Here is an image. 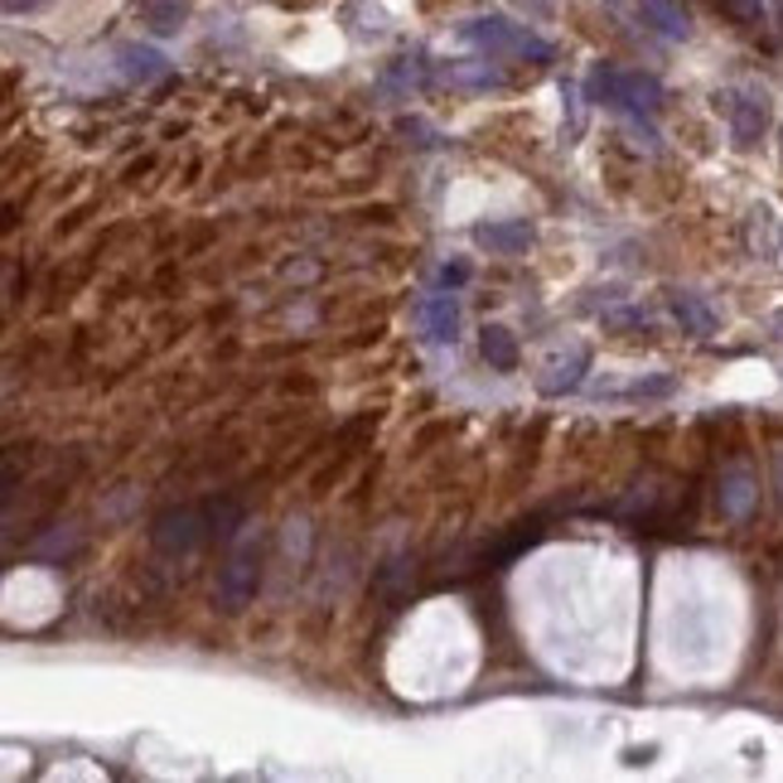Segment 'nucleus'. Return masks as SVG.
Returning a JSON list of instances; mask_svg holds the SVG:
<instances>
[{
  "instance_id": "obj_1",
  "label": "nucleus",
  "mask_w": 783,
  "mask_h": 783,
  "mask_svg": "<svg viewBox=\"0 0 783 783\" xmlns=\"http://www.w3.org/2000/svg\"><path fill=\"white\" fill-rule=\"evenodd\" d=\"M262 556H266V542H262V532L242 537V542L232 546L228 566L218 570V610H228V614H242V610L252 605L256 586H262Z\"/></svg>"
},
{
  "instance_id": "obj_2",
  "label": "nucleus",
  "mask_w": 783,
  "mask_h": 783,
  "mask_svg": "<svg viewBox=\"0 0 783 783\" xmlns=\"http://www.w3.org/2000/svg\"><path fill=\"white\" fill-rule=\"evenodd\" d=\"M590 97H600V103H614V107H629V111H648L653 117L658 107H663V87L653 83V77L643 73H619V69H595L590 77Z\"/></svg>"
},
{
  "instance_id": "obj_3",
  "label": "nucleus",
  "mask_w": 783,
  "mask_h": 783,
  "mask_svg": "<svg viewBox=\"0 0 783 783\" xmlns=\"http://www.w3.org/2000/svg\"><path fill=\"white\" fill-rule=\"evenodd\" d=\"M208 537V518H204V508H165V513H155V522H150V542L160 546L165 556H184V552H194L198 542Z\"/></svg>"
},
{
  "instance_id": "obj_4",
  "label": "nucleus",
  "mask_w": 783,
  "mask_h": 783,
  "mask_svg": "<svg viewBox=\"0 0 783 783\" xmlns=\"http://www.w3.org/2000/svg\"><path fill=\"white\" fill-rule=\"evenodd\" d=\"M465 35L474 44H489V49H513V53H528V59H552V44L537 39L532 29L513 25V20H503V15L474 20V25H465Z\"/></svg>"
},
{
  "instance_id": "obj_5",
  "label": "nucleus",
  "mask_w": 783,
  "mask_h": 783,
  "mask_svg": "<svg viewBox=\"0 0 783 783\" xmlns=\"http://www.w3.org/2000/svg\"><path fill=\"white\" fill-rule=\"evenodd\" d=\"M474 242L498 256H518L532 248V222L528 218H508V222H479L474 228Z\"/></svg>"
},
{
  "instance_id": "obj_6",
  "label": "nucleus",
  "mask_w": 783,
  "mask_h": 783,
  "mask_svg": "<svg viewBox=\"0 0 783 783\" xmlns=\"http://www.w3.org/2000/svg\"><path fill=\"white\" fill-rule=\"evenodd\" d=\"M721 103H725V117H731V127H735V136H740V141H759V136H764L769 111H764V103H759V97H749V93H725Z\"/></svg>"
},
{
  "instance_id": "obj_7",
  "label": "nucleus",
  "mask_w": 783,
  "mask_h": 783,
  "mask_svg": "<svg viewBox=\"0 0 783 783\" xmlns=\"http://www.w3.org/2000/svg\"><path fill=\"white\" fill-rule=\"evenodd\" d=\"M407 580H411V566H407V556L397 552V556H387V562L377 566V576H373V590L387 600L392 610H397L401 600H407Z\"/></svg>"
},
{
  "instance_id": "obj_8",
  "label": "nucleus",
  "mask_w": 783,
  "mask_h": 783,
  "mask_svg": "<svg viewBox=\"0 0 783 783\" xmlns=\"http://www.w3.org/2000/svg\"><path fill=\"white\" fill-rule=\"evenodd\" d=\"M643 20L658 29V35H667V39H687L691 35V25H687V15L673 5V0H643Z\"/></svg>"
},
{
  "instance_id": "obj_9",
  "label": "nucleus",
  "mask_w": 783,
  "mask_h": 783,
  "mask_svg": "<svg viewBox=\"0 0 783 783\" xmlns=\"http://www.w3.org/2000/svg\"><path fill=\"white\" fill-rule=\"evenodd\" d=\"M121 73H127L131 83H150V77L165 73V53L145 49V44H127V49H121Z\"/></svg>"
},
{
  "instance_id": "obj_10",
  "label": "nucleus",
  "mask_w": 783,
  "mask_h": 783,
  "mask_svg": "<svg viewBox=\"0 0 783 783\" xmlns=\"http://www.w3.org/2000/svg\"><path fill=\"white\" fill-rule=\"evenodd\" d=\"M479 349H484V358L494 368H518V339H513V329H503V324H489L484 329V339H479Z\"/></svg>"
},
{
  "instance_id": "obj_11",
  "label": "nucleus",
  "mask_w": 783,
  "mask_h": 783,
  "mask_svg": "<svg viewBox=\"0 0 783 783\" xmlns=\"http://www.w3.org/2000/svg\"><path fill=\"white\" fill-rule=\"evenodd\" d=\"M204 518H208V537L228 542V537L242 528V503L238 498H208L204 503Z\"/></svg>"
},
{
  "instance_id": "obj_12",
  "label": "nucleus",
  "mask_w": 783,
  "mask_h": 783,
  "mask_svg": "<svg viewBox=\"0 0 783 783\" xmlns=\"http://www.w3.org/2000/svg\"><path fill=\"white\" fill-rule=\"evenodd\" d=\"M590 368V353L586 349H576L566 358V363H556L552 368V377H542V392L546 397H562V392H576L580 387V373H586Z\"/></svg>"
},
{
  "instance_id": "obj_13",
  "label": "nucleus",
  "mask_w": 783,
  "mask_h": 783,
  "mask_svg": "<svg viewBox=\"0 0 783 783\" xmlns=\"http://www.w3.org/2000/svg\"><path fill=\"white\" fill-rule=\"evenodd\" d=\"M455 324H460V305H455V296H435L426 305V329L431 339H455Z\"/></svg>"
},
{
  "instance_id": "obj_14",
  "label": "nucleus",
  "mask_w": 783,
  "mask_h": 783,
  "mask_svg": "<svg viewBox=\"0 0 783 783\" xmlns=\"http://www.w3.org/2000/svg\"><path fill=\"white\" fill-rule=\"evenodd\" d=\"M673 315L687 324L691 334H715V315H711L707 305H701L697 296H682V290H677V296H673Z\"/></svg>"
},
{
  "instance_id": "obj_15",
  "label": "nucleus",
  "mask_w": 783,
  "mask_h": 783,
  "mask_svg": "<svg viewBox=\"0 0 783 783\" xmlns=\"http://www.w3.org/2000/svg\"><path fill=\"white\" fill-rule=\"evenodd\" d=\"M145 20H150L160 35H165V29H179V20H184V0H155Z\"/></svg>"
},
{
  "instance_id": "obj_16",
  "label": "nucleus",
  "mask_w": 783,
  "mask_h": 783,
  "mask_svg": "<svg viewBox=\"0 0 783 783\" xmlns=\"http://www.w3.org/2000/svg\"><path fill=\"white\" fill-rule=\"evenodd\" d=\"M677 387V377H643V383L629 387V397H667Z\"/></svg>"
},
{
  "instance_id": "obj_17",
  "label": "nucleus",
  "mask_w": 783,
  "mask_h": 783,
  "mask_svg": "<svg viewBox=\"0 0 783 783\" xmlns=\"http://www.w3.org/2000/svg\"><path fill=\"white\" fill-rule=\"evenodd\" d=\"M725 508H731L735 518H740V513L749 508V479H745V474H735V479H731V494H725Z\"/></svg>"
},
{
  "instance_id": "obj_18",
  "label": "nucleus",
  "mask_w": 783,
  "mask_h": 783,
  "mask_svg": "<svg viewBox=\"0 0 783 783\" xmlns=\"http://www.w3.org/2000/svg\"><path fill=\"white\" fill-rule=\"evenodd\" d=\"M469 281V266L465 262H455V266H445L441 272V286H465Z\"/></svg>"
},
{
  "instance_id": "obj_19",
  "label": "nucleus",
  "mask_w": 783,
  "mask_h": 783,
  "mask_svg": "<svg viewBox=\"0 0 783 783\" xmlns=\"http://www.w3.org/2000/svg\"><path fill=\"white\" fill-rule=\"evenodd\" d=\"M39 5H44V0H5L10 15H25V10H39Z\"/></svg>"
},
{
  "instance_id": "obj_20",
  "label": "nucleus",
  "mask_w": 783,
  "mask_h": 783,
  "mask_svg": "<svg viewBox=\"0 0 783 783\" xmlns=\"http://www.w3.org/2000/svg\"><path fill=\"white\" fill-rule=\"evenodd\" d=\"M779 479H783V455H779Z\"/></svg>"
},
{
  "instance_id": "obj_21",
  "label": "nucleus",
  "mask_w": 783,
  "mask_h": 783,
  "mask_svg": "<svg viewBox=\"0 0 783 783\" xmlns=\"http://www.w3.org/2000/svg\"><path fill=\"white\" fill-rule=\"evenodd\" d=\"M779 329H783V310H779Z\"/></svg>"
}]
</instances>
